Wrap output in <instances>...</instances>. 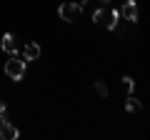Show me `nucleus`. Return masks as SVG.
Here are the masks:
<instances>
[{
	"mask_svg": "<svg viewBox=\"0 0 150 140\" xmlns=\"http://www.w3.org/2000/svg\"><path fill=\"white\" fill-rule=\"evenodd\" d=\"M120 15L118 10H112V8H100V10H95V15H93V23L100 28H105V30H115V25H118Z\"/></svg>",
	"mask_w": 150,
	"mask_h": 140,
	"instance_id": "1",
	"label": "nucleus"
},
{
	"mask_svg": "<svg viewBox=\"0 0 150 140\" xmlns=\"http://www.w3.org/2000/svg\"><path fill=\"white\" fill-rule=\"evenodd\" d=\"M5 75L10 78V80H15V83L25 78V60L18 58V53H15V55H13V58L5 63Z\"/></svg>",
	"mask_w": 150,
	"mask_h": 140,
	"instance_id": "2",
	"label": "nucleus"
},
{
	"mask_svg": "<svg viewBox=\"0 0 150 140\" xmlns=\"http://www.w3.org/2000/svg\"><path fill=\"white\" fill-rule=\"evenodd\" d=\"M83 13V3H63V5L58 8V15L63 18L65 23H73L78 20V15Z\"/></svg>",
	"mask_w": 150,
	"mask_h": 140,
	"instance_id": "3",
	"label": "nucleus"
},
{
	"mask_svg": "<svg viewBox=\"0 0 150 140\" xmlns=\"http://www.w3.org/2000/svg\"><path fill=\"white\" fill-rule=\"evenodd\" d=\"M118 15L125 18V20H130V23H135L138 20V5H135V0H125V5L118 10Z\"/></svg>",
	"mask_w": 150,
	"mask_h": 140,
	"instance_id": "4",
	"label": "nucleus"
},
{
	"mask_svg": "<svg viewBox=\"0 0 150 140\" xmlns=\"http://www.w3.org/2000/svg\"><path fill=\"white\" fill-rule=\"evenodd\" d=\"M18 135H20V130H18L13 123H8V120H0V138H3V140H15Z\"/></svg>",
	"mask_w": 150,
	"mask_h": 140,
	"instance_id": "5",
	"label": "nucleus"
},
{
	"mask_svg": "<svg viewBox=\"0 0 150 140\" xmlns=\"http://www.w3.org/2000/svg\"><path fill=\"white\" fill-rule=\"evenodd\" d=\"M0 48L5 50L8 55H15V53H18V43H15V35H13V33H5V35H3V40H0Z\"/></svg>",
	"mask_w": 150,
	"mask_h": 140,
	"instance_id": "6",
	"label": "nucleus"
},
{
	"mask_svg": "<svg viewBox=\"0 0 150 140\" xmlns=\"http://www.w3.org/2000/svg\"><path fill=\"white\" fill-rule=\"evenodd\" d=\"M38 58H40V45L38 43H28L25 50H23V60L28 63V60H38Z\"/></svg>",
	"mask_w": 150,
	"mask_h": 140,
	"instance_id": "7",
	"label": "nucleus"
},
{
	"mask_svg": "<svg viewBox=\"0 0 150 140\" xmlns=\"http://www.w3.org/2000/svg\"><path fill=\"white\" fill-rule=\"evenodd\" d=\"M125 110H128V113H138L140 110V100H135V98L130 95L128 100H125Z\"/></svg>",
	"mask_w": 150,
	"mask_h": 140,
	"instance_id": "8",
	"label": "nucleus"
},
{
	"mask_svg": "<svg viewBox=\"0 0 150 140\" xmlns=\"http://www.w3.org/2000/svg\"><path fill=\"white\" fill-rule=\"evenodd\" d=\"M123 85H125V90H128V93L135 90V80H133V78H128V75L123 78Z\"/></svg>",
	"mask_w": 150,
	"mask_h": 140,
	"instance_id": "9",
	"label": "nucleus"
},
{
	"mask_svg": "<svg viewBox=\"0 0 150 140\" xmlns=\"http://www.w3.org/2000/svg\"><path fill=\"white\" fill-rule=\"evenodd\" d=\"M95 93H98L100 98H105V95H108V88H105V83H100V80H98V83H95Z\"/></svg>",
	"mask_w": 150,
	"mask_h": 140,
	"instance_id": "10",
	"label": "nucleus"
},
{
	"mask_svg": "<svg viewBox=\"0 0 150 140\" xmlns=\"http://www.w3.org/2000/svg\"><path fill=\"white\" fill-rule=\"evenodd\" d=\"M8 118V108H5V103H0V120H5Z\"/></svg>",
	"mask_w": 150,
	"mask_h": 140,
	"instance_id": "11",
	"label": "nucleus"
},
{
	"mask_svg": "<svg viewBox=\"0 0 150 140\" xmlns=\"http://www.w3.org/2000/svg\"><path fill=\"white\" fill-rule=\"evenodd\" d=\"M85 3H90V0H83V5H85Z\"/></svg>",
	"mask_w": 150,
	"mask_h": 140,
	"instance_id": "12",
	"label": "nucleus"
},
{
	"mask_svg": "<svg viewBox=\"0 0 150 140\" xmlns=\"http://www.w3.org/2000/svg\"><path fill=\"white\" fill-rule=\"evenodd\" d=\"M103 3H110V0H103Z\"/></svg>",
	"mask_w": 150,
	"mask_h": 140,
	"instance_id": "13",
	"label": "nucleus"
}]
</instances>
